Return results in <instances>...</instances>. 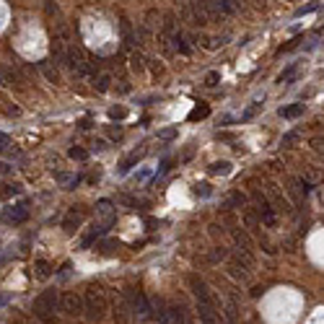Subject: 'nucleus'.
<instances>
[{
  "mask_svg": "<svg viewBox=\"0 0 324 324\" xmlns=\"http://www.w3.org/2000/svg\"><path fill=\"white\" fill-rule=\"evenodd\" d=\"M55 309H60V296H57L55 288H50V291H44L34 299V317H37L39 322H44V324L57 322Z\"/></svg>",
  "mask_w": 324,
  "mask_h": 324,
  "instance_id": "obj_1",
  "label": "nucleus"
},
{
  "mask_svg": "<svg viewBox=\"0 0 324 324\" xmlns=\"http://www.w3.org/2000/svg\"><path fill=\"white\" fill-rule=\"evenodd\" d=\"M104 311H106V301H104V296H101V291H99L96 285H91L86 291V296H83V314L91 322H101L104 319Z\"/></svg>",
  "mask_w": 324,
  "mask_h": 324,
  "instance_id": "obj_2",
  "label": "nucleus"
},
{
  "mask_svg": "<svg viewBox=\"0 0 324 324\" xmlns=\"http://www.w3.org/2000/svg\"><path fill=\"white\" fill-rule=\"evenodd\" d=\"M127 301L132 306V317L138 322H150L153 319V301L143 291H125Z\"/></svg>",
  "mask_w": 324,
  "mask_h": 324,
  "instance_id": "obj_3",
  "label": "nucleus"
},
{
  "mask_svg": "<svg viewBox=\"0 0 324 324\" xmlns=\"http://www.w3.org/2000/svg\"><path fill=\"white\" fill-rule=\"evenodd\" d=\"M254 213L259 215V221H262L265 226H275V210L262 192H254Z\"/></svg>",
  "mask_w": 324,
  "mask_h": 324,
  "instance_id": "obj_4",
  "label": "nucleus"
},
{
  "mask_svg": "<svg viewBox=\"0 0 324 324\" xmlns=\"http://www.w3.org/2000/svg\"><path fill=\"white\" fill-rule=\"evenodd\" d=\"M60 311H65L68 317H83V299L75 293H62L60 296Z\"/></svg>",
  "mask_w": 324,
  "mask_h": 324,
  "instance_id": "obj_5",
  "label": "nucleus"
},
{
  "mask_svg": "<svg viewBox=\"0 0 324 324\" xmlns=\"http://www.w3.org/2000/svg\"><path fill=\"white\" fill-rule=\"evenodd\" d=\"M114 223H117V215H109V218H106V221L101 223V226H94V228H91V231H88L86 236H83V241H80V249H88V247H91L96 239L106 236V233H109V228L114 226Z\"/></svg>",
  "mask_w": 324,
  "mask_h": 324,
  "instance_id": "obj_6",
  "label": "nucleus"
},
{
  "mask_svg": "<svg viewBox=\"0 0 324 324\" xmlns=\"http://www.w3.org/2000/svg\"><path fill=\"white\" fill-rule=\"evenodd\" d=\"M29 218V205L21 202V205H16V208H8L0 213V221L3 223H11V226H21V223Z\"/></svg>",
  "mask_w": 324,
  "mask_h": 324,
  "instance_id": "obj_7",
  "label": "nucleus"
},
{
  "mask_svg": "<svg viewBox=\"0 0 324 324\" xmlns=\"http://www.w3.org/2000/svg\"><path fill=\"white\" fill-rule=\"evenodd\" d=\"M169 44H172V52H179V55H184V57L192 55V44L187 42V34L182 29H176L172 37H169Z\"/></svg>",
  "mask_w": 324,
  "mask_h": 324,
  "instance_id": "obj_8",
  "label": "nucleus"
},
{
  "mask_svg": "<svg viewBox=\"0 0 324 324\" xmlns=\"http://www.w3.org/2000/svg\"><path fill=\"white\" fill-rule=\"evenodd\" d=\"M143 156H146V148H143V150H132V153H130V156H127V158H125V161H122V164H120V169H117V174H120V176H125V174H127V172H130V169H132L135 164H138V161H140Z\"/></svg>",
  "mask_w": 324,
  "mask_h": 324,
  "instance_id": "obj_9",
  "label": "nucleus"
},
{
  "mask_svg": "<svg viewBox=\"0 0 324 324\" xmlns=\"http://www.w3.org/2000/svg\"><path fill=\"white\" fill-rule=\"evenodd\" d=\"M299 68H301V62H291V65H288L280 75H277V83H280V86L293 83V80H296V73H299Z\"/></svg>",
  "mask_w": 324,
  "mask_h": 324,
  "instance_id": "obj_10",
  "label": "nucleus"
},
{
  "mask_svg": "<svg viewBox=\"0 0 324 324\" xmlns=\"http://www.w3.org/2000/svg\"><path fill=\"white\" fill-rule=\"evenodd\" d=\"M306 112V104H291V106H285V109H280L277 114L283 117V120H296V117H301Z\"/></svg>",
  "mask_w": 324,
  "mask_h": 324,
  "instance_id": "obj_11",
  "label": "nucleus"
},
{
  "mask_svg": "<svg viewBox=\"0 0 324 324\" xmlns=\"http://www.w3.org/2000/svg\"><path fill=\"white\" fill-rule=\"evenodd\" d=\"M91 80H94V88H96V91H101V94L109 91V86H112V75L109 73H96Z\"/></svg>",
  "mask_w": 324,
  "mask_h": 324,
  "instance_id": "obj_12",
  "label": "nucleus"
},
{
  "mask_svg": "<svg viewBox=\"0 0 324 324\" xmlns=\"http://www.w3.org/2000/svg\"><path fill=\"white\" fill-rule=\"evenodd\" d=\"M80 221H83V215H80V210H73L65 218V223H62V228H65L68 233H73V231H78V226H80Z\"/></svg>",
  "mask_w": 324,
  "mask_h": 324,
  "instance_id": "obj_13",
  "label": "nucleus"
},
{
  "mask_svg": "<svg viewBox=\"0 0 324 324\" xmlns=\"http://www.w3.org/2000/svg\"><path fill=\"white\" fill-rule=\"evenodd\" d=\"M37 68L42 70V75L50 80V83H57V68H52L47 60H42V62H37Z\"/></svg>",
  "mask_w": 324,
  "mask_h": 324,
  "instance_id": "obj_14",
  "label": "nucleus"
},
{
  "mask_svg": "<svg viewBox=\"0 0 324 324\" xmlns=\"http://www.w3.org/2000/svg\"><path fill=\"white\" fill-rule=\"evenodd\" d=\"M244 202H247V197L241 195V192H231V197L226 202H223V210H231V208H244Z\"/></svg>",
  "mask_w": 324,
  "mask_h": 324,
  "instance_id": "obj_15",
  "label": "nucleus"
},
{
  "mask_svg": "<svg viewBox=\"0 0 324 324\" xmlns=\"http://www.w3.org/2000/svg\"><path fill=\"white\" fill-rule=\"evenodd\" d=\"M259 112H262V104H259V101H254V104H251V106H247V109H244V112H241V117H239V122H249V120H254V117H257Z\"/></svg>",
  "mask_w": 324,
  "mask_h": 324,
  "instance_id": "obj_16",
  "label": "nucleus"
},
{
  "mask_svg": "<svg viewBox=\"0 0 324 324\" xmlns=\"http://www.w3.org/2000/svg\"><path fill=\"white\" fill-rule=\"evenodd\" d=\"M34 270H37V277H50L52 275V265L47 262V259H37Z\"/></svg>",
  "mask_w": 324,
  "mask_h": 324,
  "instance_id": "obj_17",
  "label": "nucleus"
},
{
  "mask_svg": "<svg viewBox=\"0 0 324 324\" xmlns=\"http://www.w3.org/2000/svg\"><path fill=\"white\" fill-rule=\"evenodd\" d=\"M299 140H301V132H299V130H291V132H285V135H283L280 146H283V148H291L293 143H299Z\"/></svg>",
  "mask_w": 324,
  "mask_h": 324,
  "instance_id": "obj_18",
  "label": "nucleus"
},
{
  "mask_svg": "<svg viewBox=\"0 0 324 324\" xmlns=\"http://www.w3.org/2000/svg\"><path fill=\"white\" fill-rule=\"evenodd\" d=\"M314 11H319V3H309V5H301V8H296V13H293V19H301V16H309Z\"/></svg>",
  "mask_w": 324,
  "mask_h": 324,
  "instance_id": "obj_19",
  "label": "nucleus"
},
{
  "mask_svg": "<svg viewBox=\"0 0 324 324\" xmlns=\"http://www.w3.org/2000/svg\"><path fill=\"white\" fill-rule=\"evenodd\" d=\"M210 114V109H208V104H202V106H195V109L190 112V120L195 122V120H205V117Z\"/></svg>",
  "mask_w": 324,
  "mask_h": 324,
  "instance_id": "obj_20",
  "label": "nucleus"
},
{
  "mask_svg": "<svg viewBox=\"0 0 324 324\" xmlns=\"http://www.w3.org/2000/svg\"><path fill=\"white\" fill-rule=\"evenodd\" d=\"M228 172H231L228 161H215V164L210 166V174H228Z\"/></svg>",
  "mask_w": 324,
  "mask_h": 324,
  "instance_id": "obj_21",
  "label": "nucleus"
},
{
  "mask_svg": "<svg viewBox=\"0 0 324 324\" xmlns=\"http://www.w3.org/2000/svg\"><path fill=\"white\" fill-rule=\"evenodd\" d=\"M16 195H21V187L19 184H5V190H0V197H16Z\"/></svg>",
  "mask_w": 324,
  "mask_h": 324,
  "instance_id": "obj_22",
  "label": "nucleus"
},
{
  "mask_svg": "<svg viewBox=\"0 0 324 324\" xmlns=\"http://www.w3.org/2000/svg\"><path fill=\"white\" fill-rule=\"evenodd\" d=\"M192 192H195V197H210L213 195V187L210 184H197Z\"/></svg>",
  "mask_w": 324,
  "mask_h": 324,
  "instance_id": "obj_23",
  "label": "nucleus"
},
{
  "mask_svg": "<svg viewBox=\"0 0 324 324\" xmlns=\"http://www.w3.org/2000/svg\"><path fill=\"white\" fill-rule=\"evenodd\" d=\"M127 117V109L125 106H112L109 109V120H125Z\"/></svg>",
  "mask_w": 324,
  "mask_h": 324,
  "instance_id": "obj_24",
  "label": "nucleus"
},
{
  "mask_svg": "<svg viewBox=\"0 0 324 324\" xmlns=\"http://www.w3.org/2000/svg\"><path fill=\"white\" fill-rule=\"evenodd\" d=\"M296 184H299V192L306 197V195H311V182H309V179H296Z\"/></svg>",
  "mask_w": 324,
  "mask_h": 324,
  "instance_id": "obj_25",
  "label": "nucleus"
},
{
  "mask_svg": "<svg viewBox=\"0 0 324 324\" xmlns=\"http://www.w3.org/2000/svg\"><path fill=\"white\" fill-rule=\"evenodd\" d=\"M70 158H73V161H86L88 150L86 148H70Z\"/></svg>",
  "mask_w": 324,
  "mask_h": 324,
  "instance_id": "obj_26",
  "label": "nucleus"
},
{
  "mask_svg": "<svg viewBox=\"0 0 324 324\" xmlns=\"http://www.w3.org/2000/svg\"><path fill=\"white\" fill-rule=\"evenodd\" d=\"M176 135H179L176 127H166V130H161V132H158V138H161V140H174Z\"/></svg>",
  "mask_w": 324,
  "mask_h": 324,
  "instance_id": "obj_27",
  "label": "nucleus"
},
{
  "mask_svg": "<svg viewBox=\"0 0 324 324\" xmlns=\"http://www.w3.org/2000/svg\"><path fill=\"white\" fill-rule=\"evenodd\" d=\"M226 254H228V251H226V249H223V247H218V249H215V251H213V254H210V262H213V265H218V262H221V259H226Z\"/></svg>",
  "mask_w": 324,
  "mask_h": 324,
  "instance_id": "obj_28",
  "label": "nucleus"
},
{
  "mask_svg": "<svg viewBox=\"0 0 324 324\" xmlns=\"http://www.w3.org/2000/svg\"><path fill=\"white\" fill-rule=\"evenodd\" d=\"M44 11H47V16H57V19H60V8H57V3H52V0L44 3Z\"/></svg>",
  "mask_w": 324,
  "mask_h": 324,
  "instance_id": "obj_29",
  "label": "nucleus"
},
{
  "mask_svg": "<svg viewBox=\"0 0 324 324\" xmlns=\"http://www.w3.org/2000/svg\"><path fill=\"white\" fill-rule=\"evenodd\" d=\"M221 80V73H215V70H210L208 75H205V86H218Z\"/></svg>",
  "mask_w": 324,
  "mask_h": 324,
  "instance_id": "obj_30",
  "label": "nucleus"
},
{
  "mask_svg": "<svg viewBox=\"0 0 324 324\" xmlns=\"http://www.w3.org/2000/svg\"><path fill=\"white\" fill-rule=\"evenodd\" d=\"M96 213H112V200H99L96 202Z\"/></svg>",
  "mask_w": 324,
  "mask_h": 324,
  "instance_id": "obj_31",
  "label": "nucleus"
},
{
  "mask_svg": "<svg viewBox=\"0 0 324 324\" xmlns=\"http://www.w3.org/2000/svg\"><path fill=\"white\" fill-rule=\"evenodd\" d=\"M169 169H172V161H169V158H164V161H161V169L156 172V179H158V176H164V174L169 172Z\"/></svg>",
  "mask_w": 324,
  "mask_h": 324,
  "instance_id": "obj_32",
  "label": "nucleus"
},
{
  "mask_svg": "<svg viewBox=\"0 0 324 324\" xmlns=\"http://www.w3.org/2000/svg\"><path fill=\"white\" fill-rule=\"evenodd\" d=\"M130 62H132V70H138V73H140L143 68H146V65H143V57H140V55H132Z\"/></svg>",
  "mask_w": 324,
  "mask_h": 324,
  "instance_id": "obj_33",
  "label": "nucleus"
},
{
  "mask_svg": "<svg viewBox=\"0 0 324 324\" xmlns=\"http://www.w3.org/2000/svg\"><path fill=\"white\" fill-rule=\"evenodd\" d=\"M55 179H57L60 184H68V182H70V179H73V176H70V174H65V172H55Z\"/></svg>",
  "mask_w": 324,
  "mask_h": 324,
  "instance_id": "obj_34",
  "label": "nucleus"
},
{
  "mask_svg": "<svg viewBox=\"0 0 324 324\" xmlns=\"http://www.w3.org/2000/svg\"><path fill=\"white\" fill-rule=\"evenodd\" d=\"M80 182H83V176H73V179H70V182L65 184V190H75V187H78Z\"/></svg>",
  "mask_w": 324,
  "mask_h": 324,
  "instance_id": "obj_35",
  "label": "nucleus"
},
{
  "mask_svg": "<svg viewBox=\"0 0 324 324\" xmlns=\"http://www.w3.org/2000/svg\"><path fill=\"white\" fill-rule=\"evenodd\" d=\"M8 146H11V138H8L5 132H0V150H5Z\"/></svg>",
  "mask_w": 324,
  "mask_h": 324,
  "instance_id": "obj_36",
  "label": "nucleus"
},
{
  "mask_svg": "<svg viewBox=\"0 0 324 324\" xmlns=\"http://www.w3.org/2000/svg\"><path fill=\"white\" fill-rule=\"evenodd\" d=\"M11 164H5V161H0V174H11Z\"/></svg>",
  "mask_w": 324,
  "mask_h": 324,
  "instance_id": "obj_37",
  "label": "nucleus"
},
{
  "mask_svg": "<svg viewBox=\"0 0 324 324\" xmlns=\"http://www.w3.org/2000/svg\"><path fill=\"white\" fill-rule=\"evenodd\" d=\"M109 138H112V140H120V138H122V130H120V127H117V130H109Z\"/></svg>",
  "mask_w": 324,
  "mask_h": 324,
  "instance_id": "obj_38",
  "label": "nucleus"
},
{
  "mask_svg": "<svg viewBox=\"0 0 324 324\" xmlns=\"http://www.w3.org/2000/svg\"><path fill=\"white\" fill-rule=\"evenodd\" d=\"M104 148H106L104 140H96V143H94V150H104Z\"/></svg>",
  "mask_w": 324,
  "mask_h": 324,
  "instance_id": "obj_39",
  "label": "nucleus"
},
{
  "mask_svg": "<svg viewBox=\"0 0 324 324\" xmlns=\"http://www.w3.org/2000/svg\"><path fill=\"white\" fill-rule=\"evenodd\" d=\"M0 86H5V75H3V70H0Z\"/></svg>",
  "mask_w": 324,
  "mask_h": 324,
  "instance_id": "obj_40",
  "label": "nucleus"
},
{
  "mask_svg": "<svg viewBox=\"0 0 324 324\" xmlns=\"http://www.w3.org/2000/svg\"><path fill=\"white\" fill-rule=\"evenodd\" d=\"M5 301H8V296H0V306H3Z\"/></svg>",
  "mask_w": 324,
  "mask_h": 324,
  "instance_id": "obj_41",
  "label": "nucleus"
}]
</instances>
